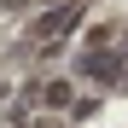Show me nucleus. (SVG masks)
<instances>
[{"label":"nucleus","instance_id":"nucleus-1","mask_svg":"<svg viewBox=\"0 0 128 128\" xmlns=\"http://www.w3.org/2000/svg\"><path fill=\"white\" fill-rule=\"evenodd\" d=\"M76 24H82V0H70V6H52L47 18H35V29H29V35H35V41H58L64 29H76Z\"/></svg>","mask_w":128,"mask_h":128},{"label":"nucleus","instance_id":"nucleus-2","mask_svg":"<svg viewBox=\"0 0 128 128\" xmlns=\"http://www.w3.org/2000/svg\"><path fill=\"white\" fill-rule=\"evenodd\" d=\"M111 70H116L111 52H93V58H88V76H111Z\"/></svg>","mask_w":128,"mask_h":128},{"label":"nucleus","instance_id":"nucleus-3","mask_svg":"<svg viewBox=\"0 0 128 128\" xmlns=\"http://www.w3.org/2000/svg\"><path fill=\"white\" fill-rule=\"evenodd\" d=\"M41 105H70V88H64V82H52V88H41Z\"/></svg>","mask_w":128,"mask_h":128},{"label":"nucleus","instance_id":"nucleus-4","mask_svg":"<svg viewBox=\"0 0 128 128\" xmlns=\"http://www.w3.org/2000/svg\"><path fill=\"white\" fill-rule=\"evenodd\" d=\"M0 93H6V82H0Z\"/></svg>","mask_w":128,"mask_h":128}]
</instances>
